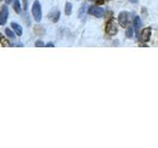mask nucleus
<instances>
[{
  "label": "nucleus",
  "mask_w": 158,
  "mask_h": 148,
  "mask_svg": "<svg viewBox=\"0 0 158 148\" xmlns=\"http://www.w3.org/2000/svg\"><path fill=\"white\" fill-rule=\"evenodd\" d=\"M59 16H60V13H59V11H56V12H53L52 15H51V18H52V22H57L58 19H59Z\"/></svg>",
  "instance_id": "10"
},
{
  "label": "nucleus",
  "mask_w": 158,
  "mask_h": 148,
  "mask_svg": "<svg viewBox=\"0 0 158 148\" xmlns=\"http://www.w3.org/2000/svg\"><path fill=\"white\" fill-rule=\"evenodd\" d=\"M32 13H33V16L35 18L37 22H40L42 20V6H41V3H40L39 0H36L33 4V7H32Z\"/></svg>",
  "instance_id": "1"
},
{
  "label": "nucleus",
  "mask_w": 158,
  "mask_h": 148,
  "mask_svg": "<svg viewBox=\"0 0 158 148\" xmlns=\"http://www.w3.org/2000/svg\"><path fill=\"white\" fill-rule=\"evenodd\" d=\"M151 35V29L150 28H145L142 30L141 32V41L142 43H147L150 39Z\"/></svg>",
  "instance_id": "6"
},
{
  "label": "nucleus",
  "mask_w": 158,
  "mask_h": 148,
  "mask_svg": "<svg viewBox=\"0 0 158 148\" xmlns=\"http://www.w3.org/2000/svg\"><path fill=\"white\" fill-rule=\"evenodd\" d=\"M130 1H131V3H135H135L138 2V0H130Z\"/></svg>",
  "instance_id": "16"
},
{
  "label": "nucleus",
  "mask_w": 158,
  "mask_h": 148,
  "mask_svg": "<svg viewBox=\"0 0 158 148\" xmlns=\"http://www.w3.org/2000/svg\"><path fill=\"white\" fill-rule=\"evenodd\" d=\"M13 8L15 11H16V13H18V14L21 13V5H20L19 0H14L13 1Z\"/></svg>",
  "instance_id": "9"
},
{
  "label": "nucleus",
  "mask_w": 158,
  "mask_h": 148,
  "mask_svg": "<svg viewBox=\"0 0 158 148\" xmlns=\"http://www.w3.org/2000/svg\"><path fill=\"white\" fill-rule=\"evenodd\" d=\"M5 1H6V2L9 4V3H11V2H12V0H5Z\"/></svg>",
  "instance_id": "18"
},
{
  "label": "nucleus",
  "mask_w": 158,
  "mask_h": 148,
  "mask_svg": "<svg viewBox=\"0 0 158 148\" xmlns=\"http://www.w3.org/2000/svg\"><path fill=\"white\" fill-rule=\"evenodd\" d=\"M98 3L99 4H103L104 3V0H98Z\"/></svg>",
  "instance_id": "17"
},
{
  "label": "nucleus",
  "mask_w": 158,
  "mask_h": 148,
  "mask_svg": "<svg viewBox=\"0 0 158 148\" xmlns=\"http://www.w3.org/2000/svg\"><path fill=\"white\" fill-rule=\"evenodd\" d=\"M35 46H36L37 47H43L44 44V43L42 41H37L36 43H35Z\"/></svg>",
  "instance_id": "14"
},
{
  "label": "nucleus",
  "mask_w": 158,
  "mask_h": 148,
  "mask_svg": "<svg viewBox=\"0 0 158 148\" xmlns=\"http://www.w3.org/2000/svg\"><path fill=\"white\" fill-rule=\"evenodd\" d=\"M5 33H6V35H7L8 37H10V38H12V39L15 38V35H14L11 31H10L9 29H6V30H5Z\"/></svg>",
  "instance_id": "13"
},
{
  "label": "nucleus",
  "mask_w": 158,
  "mask_h": 148,
  "mask_svg": "<svg viewBox=\"0 0 158 148\" xmlns=\"http://www.w3.org/2000/svg\"><path fill=\"white\" fill-rule=\"evenodd\" d=\"M118 24H120L123 28H126L128 22V14L127 12L120 13L118 17Z\"/></svg>",
  "instance_id": "2"
},
{
  "label": "nucleus",
  "mask_w": 158,
  "mask_h": 148,
  "mask_svg": "<svg viewBox=\"0 0 158 148\" xmlns=\"http://www.w3.org/2000/svg\"><path fill=\"white\" fill-rule=\"evenodd\" d=\"M8 15H9V10L7 5H3L2 6V10H1V13H0V24L4 25L6 23V20L8 18Z\"/></svg>",
  "instance_id": "4"
},
{
  "label": "nucleus",
  "mask_w": 158,
  "mask_h": 148,
  "mask_svg": "<svg viewBox=\"0 0 158 148\" xmlns=\"http://www.w3.org/2000/svg\"><path fill=\"white\" fill-rule=\"evenodd\" d=\"M133 27H135V33L138 34V31H139V29L141 27V20L138 16H136L135 19H133Z\"/></svg>",
  "instance_id": "7"
},
{
  "label": "nucleus",
  "mask_w": 158,
  "mask_h": 148,
  "mask_svg": "<svg viewBox=\"0 0 158 148\" xmlns=\"http://www.w3.org/2000/svg\"><path fill=\"white\" fill-rule=\"evenodd\" d=\"M47 47H53V43H48V44H47Z\"/></svg>",
  "instance_id": "15"
},
{
  "label": "nucleus",
  "mask_w": 158,
  "mask_h": 148,
  "mask_svg": "<svg viewBox=\"0 0 158 148\" xmlns=\"http://www.w3.org/2000/svg\"><path fill=\"white\" fill-rule=\"evenodd\" d=\"M71 12H72V5H71V3L67 2L65 4V14L66 15H70Z\"/></svg>",
  "instance_id": "11"
},
{
  "label": "nucleus",
  "mask_w": 158,
  "mask_h": 148,
  "mask_svg": "<svg viewBox=\"0 0 158 148\" xmlns=\"http://www.w3.org/2000/svg\"><path fill=\"white\" fill-rule=\"evenodd\" d=\"M89 13L97 18H101L104 15V9L100 8V7H97V6H92V7H90V9H89Z\"/></svg>",
  "instance_id": "3"
},
{
  "label": "nucleus",
  "mask_w": 158,
  "mask_h": 148,
  "mask_svg": "<svg viewBox=\"0 0 158 148\" xmlns=\"http://www.w3.org/2000/svg\"><path fill=\"white\" fill-rule=\"evenodd\" d=\"M117 32H118V30H117V27L115 26V24L113 22H108L106 26V33L109 36H115Z\"/></svg>",
  "instance_id": "5"
},
{
  "label": "nucleus",
  "mask_w": 158,
  "mask_h": 148,
  "mask_svg": "<svg viewBox=\"0 0 158 148\" xmlns=\"http://www.w3.org/2000/svg\"><path fill=\"white\" fill-rule=\"evenodd\" d=\"M132 34H133V32H132V28L131 27H128L127 28V38H131L132 37Z\"/></svg>",
  "instance_id": "12"
},
{
  "label": "nucleus",
  "mask_w": 158,
  "mask_h": 148,
  "mask_svg": "<svg viewBox=\"0 0 158 148\" xmlns=\"http://www.w3.org/2000/svg\"><path fill=\"white\" fill-rule=\"evenodd\" d=\"M11 26H12V28L14 29V31H15V33H16L18 36H22V34H23V29H22V27L20 26L19 24H17V23H11Z\"/></svg>",
  "instance_id": "8"
}]
</instances>
